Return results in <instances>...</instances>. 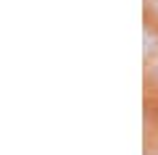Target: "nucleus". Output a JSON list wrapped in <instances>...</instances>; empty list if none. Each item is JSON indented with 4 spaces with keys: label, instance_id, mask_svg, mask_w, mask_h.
Returning <instances> with one entry per match:
<instances>
[{
    "label": "nucleus",
    "instance_id": "f257e3e1",
    "mask_svg": "<svg viewBox=\"0 0 158 155\" xmlns=\"http://www.w3.org/2000/svg\"><path fill=\"white\" fill-rule=\"evenodd\" d=\"M142 37H145V55L158 53V34H153L150 29H145V32H142Z\"/></svg>",
    "mask_w": 158,
    "mask_h": 155
},
{
    "label": "nucleus",
    "instance_id": "f03ea898",
    "mask_svg": "<svg viewBox=\"0 0 158 155\" xmlns=\"http://www.w3.org/2000/svg\"><path fill=\"white\" fill-rule=\"evenodd\" d=\"M148 3H150V8H153L156 13H158V0H148Z\"/></svg>",
    "mask_w": 158,
    "mask_h": 155
},
{
    "label": "nucleus",
    "instance_id": "7ed1b4c3",
    "mask_svg": "<svg viewBox=\"0 0 158 155\" xmlns=\"http://www.w3.org/2000/svg\"><path fill=\"white\" fill-rule=\"evenodd\" d=\"M153 76H156V79H158V61H156V63H153Z\"/></svg>",
    "mask_w": 158,
    "mask_h": 155
}]
</instances>
